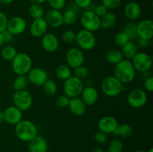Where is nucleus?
Here are the masks:
<instances>
[{
    "label": "nucleus",
    "instance_id": "obj_1",
    "mask_svg": "<svg viewBox=\"0 0 153 152\" xmlns=\"http://www.w3.org/2000/svg\"><path fill=\"white\" fill-rule=\"evenodd\" d=\"M114 66V76L123 84L129 83L134 80L136 75V70L134 69L131 61L123 59Z\"/></svg>",
    "mask_w": 153,
    "mask_h": 152
},
{
    "label": "nucleus",
    "instance_id": "obj_2",
    "mask_svg": "<svg viewBox=\"0 0 153 152\" xmlns=\"http://www.w3.org/2000/svg\"><path fill=\"white\" fill-rule=\"evenodd\" d=\"M15 135L20 141L28 142L37 135L35 124L30 120L22 119L15 125Z\"/></svg>",
    "mask_w": 153,
    "mask_h": 152
},
{
    "label": "nucleus",
    "instance_id": "obj_3",
    "mask_svg": "<svg viewBox=\"0 0 153 152\" xmlns=\"http://www.w3.org/2000/svg\"><path fill=\"white\" fill-rule=\"evenodd\" d=\"M12 69L17 75H26L32 68L31 58L25 52H19L11 61Z\"/></svg>",
    "mask_w": 153,
    "mask_h": 152
},
{
    "label": "nucleus",
    "instance_id": "obj_4",
    "mask_svg": "<svg viewBox=\"0 0 153 152\" xmlns=\"http://www.w3.org/2000/svg\"><path fill=\"white\" fill-rule=\"evenodd\" d=\"M123 84L114 76L105 77L101 83V89L103 94L108 97H116L123 91Z\"/></svg>",
    "mask_w": 153,
    "mask_h": 152
},
{
    "label": "nucleus",
    "instance_id": "obj_5",
    "mask_svg": "<svg viewBox=\"0 0 153 152\" xmlns=\"http://www.w3.org/2000/svg\"><path fill=\"white\" fill-rule=\"evenodd\" d=\"M84 83L82 80L72 75L68 79L64 80L63 85L64 95L70 98H76L80 96L84 88Z\"/></svg>",
    "mask_w": 153,
    "mask_h": 152
},
{
    "label": "nucleus",
    "instance_id": "obj_6",
    "mask_svg": "<svg viewBox=\"0 0 153 152\" xmlns=\"http://www.w3.org/2000/svg\"><path fill=\"white\" fill-rule=\"evenodd\" d=\"M76 42L82 51H91L97 44V38L94 32L82 29L76 33Z\"/></svg>",
    "mask_w": 153,
    "mask_h": 152
},
{
    "label": "nucleus",
    "instance_id": "obj_7",
    "mask_svg": "<svg viewBox=\"0 0 153 152\" xmlns=\"http://www.w3.org/2000/svg\"><path fill=\"white\" fill-rule=\"evenodd\" d=\"M13 102L14 106L22 112L27 111L33 104L32 95L26 89L15 91L13 95Z\"/></svg>",
    "mask_w": 153,
    "mask_h": 152
},
{
    "label": "nucleus",
    "instance_id": "obj_8",
    "mask_svg": "<svg viewBox=\"0 0 153 152\" xmlns=\"http://www.w3.org/2000/svg\"><path fill=\"white\" fill-rule=\"evenodd\" d=\"M80 22L83 29L94 32L100 28V18L93 10H85L82 13Z\"/></svg>",
    "mask_w": 153,
    "mask_h": 152
},
{
    "label": "nucleus",
    "instance_id": "obj_9",
    "mask_svg": "<svg viewBox=\"0 0 153 152\" xmlns=\"http://www.w3.org/2000/svg\"><path fill=\"white\" fill-rule=\"evenodd\" d=\"M131 62L136 71L145 72L152 67V58L147 53L137 52L131 60Z\"/></svg>",
    "mask_w": 153,
    "mask_h": 152
},
{
    "label": "nucleus",
    "instance_id": "obj_10",
    "mask_svg": "<svg viewBox=\"0 0 153 152\" xmlns=\"http://www.w3.org/2000/svg\"><path fill=\"white\" fill-rule=\"evenodd\" d=\"M85 57L83 51L78 47L70 48L66 53L67 65L71 69L82 66L85 63Z\"/></svg>",
    "mask_w": 153,
    "mask_h": 152
},
{
    "label": "nucleus",
    "instance_id": "obj_11",
    "mask_svg": "<svg viewBox=\"0 0 153 152\" xmlns=\"http://www.w3.org/2000/svg\"><path fill=\"white\" fill-rule=\"evenodd\" d=\"M147 95L141 89H134L128 93L127 101L131 107L139 109L145 106L147 102Z\"/></svg>",
    "mask_w": 153,
    "mask_h": 152
},
{
    "label": "nucleus",
    "instance_id": "obj_12",
    "mask_svg": "<svg viewBox=\"0 0 153 152\" xmlns=\"http://www.w3.org/2000/svg\"><path fill=\"white\" fill-rule=\"evenodd\" d=\"M26 75L28 82L36 86H42L49 79L48 72L41 67H32Z\"/></svg>",
    "mask_w": 153,
    "mask_h": 152
},
{
    "label": "nucleus",
    "instance_id": "obj_13",
    "mask_svg": "<svg viewBox=\"0 0 153 152\" xmlns=\"http://www.w3.org/2000/svg\"><path fill=\"white\" fill-rule=\"evenodd\" d=\"M119 123L116 118L111 116H105L99 120L97 127L99 131L105 134H110L114 133Z\"/></svg>",
    "mask_w": 153,
    "mask_h": 152
},
{
    "label": "nucleus",
    "instance_id": "obj_14",
    "mask_svg": "<svg viewBox=\"0 0 153 152\" xmlns=\"http://www.w3.org/2000/svg\"><path fill=\"white\" fill-rule=\"evenodd\" d=\"M27 27L26 21L21 16H13L7 21V29L13 36L19 35L25 31Z\"/></svg>",
    "mask_w": 153,
    "mask_h": 152
},
{
    "label": "nucleus",
    "instance_id": "obj_15",
    "mask_svg": "<svg viewBox=\"0 0 153 152\" xmlns=\"http://www.w3.org/2000/svg\"><path fill=\"white\" fill-rule=\"evenodd\" d=\"M48 28L49 25H47L44 18L34 19L29 26V32L32 37L38 38L42 37L46 33H47Z\"/></svg>",
    "mask_w": 153,
    "mask_h": 152
},
{
    "label": "nucleus",
    "instance_id": "obj_16",
    "mask_svg": "<svg viewBox=\"0 0 153 152\" xmlns=\"http://www.w3.org/2000/svg\"><path fill=\"white\" fill-rule=\"evenodd\" d=\"M41 45L43 49L49 53H54L59 49V40L53 33H46L42 37Z\"/></svg>",
    "mask_w": 153,
    "mask_h": 152
},
{
    "label": "nucleus",
    "instance_id": "obj_17",
    "mask_svg": "<svg viewBox=\"0 0 153 152\" xmlns=\"http://www.w3.org/2000/svg\"><path fill=\"white\" fill-rule=\"evenodd\" d=\"M137 37L140 39L150 40L153 37V22L152 19H146L137 24Z\"/></svg>",
    "mask_w": 153,
    "mask_h": 152
},
{
    "label": "nucleus",
    "instance_id": "obj_18",
    "mask_svg": "<svg viewBox=\"0 0 153 152\" xmlns=\"http://www.w3.org/2000/svg\"><path fill=\"white\" fill-rule=\"evenodd\" d=\"M22 116H23V114H22V110H19L14 105L9 106L4 111V122L10 125L15 126L16 124L19 123L22 120Z\"/></svg>",
    "mask_w": 153,
    "mask_h": 152
},
{
    "label": "nucleus",
    "instance_id": "obj_19",
    "mask_svg": "<svg viewBox=\"0 0 153 152\" xmlns=\"http://www.w3.org/2000/svg\"><path fill=\"white\" fill-rule=\"evenodd\" d=\"M80 96V98L86 104L87 107L92 106L95 104L98 101L99 92L97 88L91 86V85H88V86H84Z\"/></svg>",
    "mask_w": 153,
    "mask_h": 152
},
{
    "label": "nucleus",
    "instance_id": "obj_20",
    "mask_svg": "<svg viewBox=\"0 0 153 152\" xmlns=\"http://www.w3.org/2000/svg\"><path fill=\"white\" fill-rule=\"evenodd\" d=\"M44 19L47 25L54 28H59L64 24L63 13L61 10L51 9L46 13Z\"/></svg>",
    "mask_w": 153,
    "mask_h": 152
},
{
    "label": "nucleus",
    "instance_id": "obj_21",
    "mask_svg": "<svg viewBox=\"0 0 153 152\" xmlns=\"http://www.w3.org/2000/svg\"><path fill=\"white\" fill-rule=\"evenodd\" d=\"M29 152H47L48 142L46 139L40 135H37L28 142Z\"/></svg>",
    "mask_w": 153,
    "mask_h": 152
},
{
    "label": "nucleus",
    "instance_id": "obj_22",
    "mask_svg": "<svg viewBox=\"0 0 153 152\" xmlns=\"http://www.w3.org/2000/svg\"><path fill=\"white\" fill-rule=\"evenodd\" d=\"M124 14L128 20H136L140 17L141 14V7L136 1H129L126 4L124 8Z\"/></svg>",
    "mask_w": 153,
    "mask_h": 152
},
{
    "label": "nucleus",
    "instance_id": "obj_23",
    "mask_svg": "<svg viewBox=\"0 0 153 152\" xmlns=\"http://www.w3.org/2000/svg\"><path fill=\"white\" fill-rule=\"evenodd\" d=\"M70 111L76 116H83L87 110V105L84 103L80 97L70 98V103L67 107Z\"/></svg>",
    "mask_w": 153,
    "mask_h": 152
},
{
    "label": "nucleus",
    "instance_id": "obj_24",
    "mask_svg": "<svg viewBox=\"0 0 153 152\" xmlns=\"http://www.w3.org/2000/svg\"><path fill=\"white\" fill-rule=\"evenodd\" d=\"M117 22V17L112 12H108L105 16L100 18V28L108 30L114 27Z\"/></svg>",
    "mask_w": 153,
    "mask_h": 152
},
{
    "label": "nucleus",
    "instance_id": "obj_25",
    "mask_svg": "<svg viewBox=\"0 0 153 152\" xmlns=\"http://www.w3.org/2000/svg\"><path fill=\"white\" fill-rule=\"evenodd\" d=\"M120 52L124 59L129 60V61H131L133 57L138 52L137 45L132 40H129L126 44L124 45Z\"/></svg>",
    "mask_w": 153,
    "mask_h": 152
},
{
    "label": "nucleus",
    "instance_id": "obj_26",
    "mask_svg": "<svg viewBox=\"0 0 153 152\" xmlns=\"http://www.w3.org/2000/svg\"><path fill=\"white\" fill-rule=\"evenodd\" d=\"M73 72L71 68L67 64H61L55 69V75L58 79L65 80L71 77Z\"/></svg>",
    "mask_w": 153,
    "mask_h": 152
},
{
    "label": "nucleus",
    "instance_id": "obj_27",
    "mask_svg": "<svg viewBox=\"0 0 153 152\" xmlns=\"http://www.w3.org/2000/svg\"><path fill=\"white\" fill-rule=\"evenodd\" d=\"M123 56L120 51L117 49H111L106 53L105 60L108 63L116 65L123 60Z\"/></svg>",
    "mask_w": 153,
    "mask_h": 152
},
{
    "label": "nucleus",
    "instance_id": "obj_28",
    "mask_svg": "<svg viewBox=\"0 0 153 152\" xmlns=\"http://www.w3.org/2000/svg\"><path fill=\"white\" fill-rule=\"evenodd\" d=\"M133 133V128H131V125L128 124L124 123L121 125H118L116 131H114V134L117 137H121V138L126 139L131 137Z\"/></svg>",
    "mask_w": 153,
    "mask_h": 152
},
{
    "label": "nucleus",
    "instance_id": "obj_29",
    "mask_svg": "<svg viewBox=\"0 0 153 152\" xmlns=\"http://www.w3.org/2000/svg\"><path fill=\"white\" fill-rule=\"evenodd\" d=\"M78 19V13L75 9L69 8L67 9L63 13V21L64 24L67 25H72Z\"/></svg>",
    "mask_w": 153,
    "mask_h": 152
},
{
    "label": "nucleus",
    "instance_id": "obj_30",
    "mask_svg": "<svg viewBox=\"0 0 153 152\" xmlns=\"http://www.w3.org/2000/svg\"><path fill=\"white\" fill-rule=\"evenodd\" d=\"M42 87H43V91L44 94L48 96H53L56 94L57 91H58L57 83L54 80H50V79H48L43 83Z\"/></svg>",
    "mask_w": 153,
    "mask_h": 152
},
{
    "label": "nucleus",
    "instance_id": "obj_31",
    "mask_svg": "<svg viewBox=\"0 0 153 152\" xmlns=\"http://www.w3.org/2000/svg\"><path fill=\"white\" fill-rule=\"evenodd\" d=\"M28 13L33 19L42 18L44 16V8L42 4H31L28 7Z\"/></svg>",
    "mask_w": 153,
    "mask_h": 152
},
{
    "label": "nucleus",
    "instance_id": "obj_32",
    "mask_svg": "<svg viewBox=\"0 0 153 152\" xmlns=\"http://www.w3.org/2000/svg\"><path fill=\"white\" fill-rule=\"evenodd\" d=\"M28 83L27 75H17L13 82V88L15 91L23 90L26 89Z\"/></svg>",
    "mask_w": 153,
    "mask_h": 152
},
{
    "label": "nucleus",
    "instance_id": "obj_33",
    "mask_svg": "<svg viewBox=\"0 0 153 152\" xmlns=\"http://www.w3.org/2000/svg\"><path fill=\"white\" fill-rule=\"evenodd\" d=\"M18 52L13 46H5L1 49V56L6 61H12Z\"/></svg>",
    "mask_w": 153,
    "mask_h": 152
},
{
    "label": "nucleus",
    "instance_id": "obj_34",
    "mask_svg": "<svg viewBox=\"0 0 153 152\" xmlns=\"http://www.w3.org/2000/svg\"><path fill=\"white\" fill-rule=\"evenodd\" d=\"M123 31L126 34L129 40H134L136 37H137V24H135L134 22H129L124 27Z\"/></svg>",
    "mask_w": 153,
    "mask_h": 152
},
{
    "label": "nucleus",
    "instance_id": "obj_35",
    "mask_svg": "<svg viewBox=\"0 0 153 152\" xmlns=\"http://www.w3.org/2000/svg\"><path fill=\"white\" fill-rule=\"evenodd\" d=\"M123 143L119 139H114L109 142L108 152H123Z\"/></svg>",
    "mask_w": 153,
    "mask_h": 152
},
{
    "label": "nucleus",
    "instance_id": "obj_36",
    "mask_svg": "<svg viewBox=\"0 0 153 152\" xmlns=\"http://www.w3.org/2000/svg\"><path fill=\"white\" fill-rule=\"evenodd\" d=\"M128 41H129V39H128V37H127V35L123 32V31L117 33V34L115 35L114 38V44L116 45L117 46L120 48H122L124 45L126 44Z\"/></svg>",
    "mask_w": 153,
    "mask_h": 152
},
{
    "label": "nucleus",
    "instance_id": "obj_37",
    "mask_svg": "<svg viewBox=\"0 0 153 152\" xmlns=\"http://www.w3.org/2000/svg\"><path fill=\"white\" fill-rule=\"evenodd\" d=\"M73 74H74L75 77L82 80V79L86 78L88 77V75H89V70L86 66L82 65L73 69Z\"/></svg>",
    "mask_w": 153,
    "mask_h": 152
},
{
    "label": "nucleus",
    "instance_id": "obj_38",
    "mask_svg": "<svg viewBox=\"0 0 153 152\" xmlns=\"http://www.w3.org/2000/svg\"><path fill=\"white\" fill-rule=\"evenodd\" d=\"M76 33L73 31V30H67V31H64L61 35V39L63 41L66 43H73L76 42Z\"/></svg>",
    "mask_w": 153,
    "mask_h": 152
},
{
    "label": "nucleus",
    "instance_id": "obj_39",
    "mask_svg": "<svg viewBox=\"0 0 153 152\" xmlns=\"http://www.w3.org/2000/svg\"><path fill=\"white\" fill-rule=\"evenodd\" d=\"M51 9L61 10L65 7L66 0H46Z\"/></svg>",
    "mask_w": 153,
    "mask_h": 152
},
{
    "label": "nucleus",
    "instance_id": "obj_40",
    "mask_svg": "<svg viewBox=\"0 0 153 152\" xmlns=\"http://www.w3.org/2000/svg\"><path fill=\"white\" fill-rule=\"evenodd\" d=\"M122 0H102V4L108 10H114L120 5Z\"/></svg>",
    "mask_w": 153,
    "mask_h": 152
},
{
    "label": "nucleus",
    "instance_id": "obj_41",
    "mask_svg": "<svg viewBox=\"0 0 153 152\" xmlns=\"http://www.w3.org/2000/svg\"><path fill=\"white\" fill-rule=\"evenodd\" d=\"M70 100V98L66 95H61L56 98L55 103H56L58 107H61V108H64V107H68Z\"/></svg>",
    "mask_w": 153,
    "mask_h": 152
},
{
    "label": "nucleus",
    "instance_id": "obj_42",
    "mask_svg": "<svg viewBox=\"0 0 153 152\" xmlns=\"http://www.w3.org/2000/svg\"><path fill=\"white\" fill-rule=\"evenodd\" d=\"M107 134L105 133L102 132V131H98L97 132L95 133L94 134V139L99 144H104L107 141Z\"/></svg>",
    "mask_w": 153,
    "mask_h": 152
},
{
    "label": "nucleus",
    "instance_id": "obj_43",
    "mask_svg": "<svg viewBox=\"0 0 153 152\" xmlns=\"http://www.w3.org/2000/svg\"><path fill=\"white\" fill-rule=\"evenodd\" d=\"M7 21H8V19L5 13L0 11V32H3L7 29Z\"/></svg>",
    "mask_w": 153,
    "mask_h": 152
},
{
    "label": "nucleus",
    "instance_id": "obj_44",
    "mask_svg": "<svg viewBox=\"0 0 153 152\" xmlns=\"http://www.w3.org/2000/svg\"><path fill=\"white\" fill-rule=\"evenodd\" d=\"M94 13H96V14L97 15V16H99L100 18L102 17L103 16H105V15L106 14V13L108 12V10L107 8H106L105 7L103 4H99V5H97V7H95V9L94 10Z\"/></svg>",
    "mask_w": 153,
    "mask_h": 152
},
{
    "label": "nucleus",
    "instance_id": "obj_45",
    "mask_svg": "<svg viewBox=\"0 0 153 152\" xmlns=\"http://www.w3.org/2000/svg\"><path fill=\"white\" fill-rule=\"evenodd\" d=\"M93 0H74L75 4L79 8H88L92 4Z\"/></svg>",
    "mask_w": 153,
    "mask_h": 152
},
{
    "label": "nucleus",
    "instance_id": "obj_46",
    "mask_svg": "<svg viewBox=\"0 0 153 152\" xmlns=\"http://www.w3.org/2000/svg\"><path fill=\"white\" fill-rule=\"evenodd\" d=\"M144 88L146 91L149 92H152L153 91V77L152 76H149L145 80Z\"/></svg>",
    "mask_w": 153,
    "mask_h": 152
},
{
    "label": "nucleus",
    "instance_id": "obj_47",
    "mask_svg": "<svg viewBox=\"0 0 153 152\" xmlns=\"http://www.w3.org/2000/svg\"><path fill=\"white\" fill-rule=\"evenodd\" d=\"M3 37H4V43H9L12 41L13 38V35L10 32H9L7 30H5L2 32Z\"/></svg>",
    "mask_w": 153,
    "mask_h": 152
},
{
    "label": "nucleus",
    "instance_id": "obj_48",
    "mask_svg": "<svg viewBox=\"0 0 153 152\" xmlns=\"http://www.w3.org/2000/svg\"><path fill=\"white\" fill-rule=\"evenodd\" d=\"M149 40H144V39H140L138 40V45L142 48H146L149 46Z\"/></svg>",
    "mask_w": 153,
    "mask_h": 152
},
{
    "label": "nucleus",
    "instance_id": "obj_49",
    "mask_svg": "<svg viewBox=\"0 0 153 152\" xmlns=\"http://www.w3.org/2000/svg\"><path fill=\"white\" fill-rule=\"evenodd\" d=\"M32 4H42L46 1V0H29Z\"/></svg>",
    "mask_w": 153,
    "mask_h": 152
},
{
    "label": "nucleus",
    "instance_id": "obj_50",
    "mask_svg": "<svg viewBox=\"0 0 153 152\" xmlns=\"http://www.w3.org/2000/svg\"><path fill=\"white\" fill-rule=\"evenodd\" d=\"M15 0H0V3L2 4H5V5H7V4H10L11 3H13Z\"/></svg>",
    "mask_w": 153,
    "mask_h": 152
},
{
    "label": "nucleus",
    "instance_id": "obj_51",
    "mask_svg": "<svg viewBox=\"0 0 153 152\" xmlns=\"http://www.w3.org/2000/svg\"><path fill=\"white\" fill-rule=\"evenodd\" d=\"M4 122V111L0 110V123H2Z\"/></svg>",
    "mask_w": 153,
    "mask_h": 152
},
{
    "label": "nucleus",
    "instance_id": "obj_52",
    "mask_svg": "<svg viewBox=\"0 0 153 152\" xmlns=\"http://www.w3.org/2000/svg\"><path fill=\"white\" fill-rule=\"evenodd\" d=\"M92 152H105V151L103 148H95L92 151Z\"/></svg>",
    "mask_w": 153,
    "mask_h": 152
},
{
    "label": "nucleus",
    "instance_id": "obj_53",
    "mask_svg": "<svg viewBox=\"0 0 153 152\" xmlns=\"http://www.w3.org/2000/svg\"><path fill=\"white\" fill-rule=\"evenodd\" d=\"M4 43V37H3L2 32H0V46H2Z\"/></svg>",
    "mask_w": 153,
    "mask_h": 152
},
{
    "label": "nucleus",
    "instance_id": "obj_54",
    "mask_svg": "<svg viewBox=\"0 0 153 152\" xmlns=\"http://www.w3.org/2000/svg\"><path fill=\"white\" fill-rule=\"evenodd\" d=\"M134 152H146V151H143V150H136V151H134Z\"/></svg>",
    "mask_w": 153,
    "mask_h": 152
},
{
    "label": "nucleus",
    "instance_id": "obj_55",
    "mask_svg": "<svg viewBox=\"0 0 153 152\" xmlns=\"http://www.w3.org/2000/svg\"><path fill=\"white\" fill-rule=\"evenodd\" d=\"M148 152H153V148H151L149 149V151H148Z\"/></svg>",
    "mask_w": 153,
    "mask_h": 152
}]
</instances>
